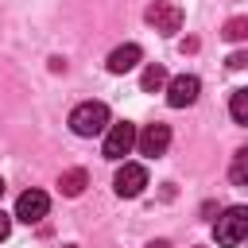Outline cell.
Instances as JSON below:
<instances>
[{
	"label": "cell",
	"instance_id": "1",
	"mask_svg": "<svg viewBox=\"0 0 248 248\" xmlns=\"http://www.w3.org/2000/svg\"><path fill=\"white\" fill-rule=\"evenodd\" d=\"M213 240H217L221 248L244 244V240H248V205H229V209L217 217V225H213Z\"/></svg>",
	"mask_w": 248,
	"mask_h": 248
},
{
	"label": "cell",
	"instance_id": "2",
	"mask_svg": "<svg viewBox=\"0 0 248 248\" xmlns=\"http://www.w3.org/2000/svg\"><path fill=\"white\" fill-rule=\"evenodd\" d=\"M70 128H74V136H101V132H108V105L105 101H81L70 112Z\"/></svg>",
	"mask_w": 248,
	"mask_h": 248
},
{
	"label": "cell",
	"instance_id": "3",
	"mask_svg": "<svg viewBox=\"0 0 248 248\" xmlns=\"http://www.w3.org/2000/svg\"><path fill=\"white\" fill-rule=\"evenodd\" d=\"M136 140H140V132H136V124H128V120H120V124H108V132H105V159H112V163H120L132 147H136Z\"/></svg>",
	"mask_w": 248,
	"mask_h": 248
},
{
	"label": "cell",
	"instance_id": "4",
	"mask_svg": "<svg viewBox=\"0 0 248 248\" xmlns=\"http://www.w3.org/2000/svg\"><path fill=\"white\" fill-rule=\"evenodd\" d=\"M143 16H147V23H151L159 35H174V31L182 27V8H178L174 0H155Z\"/></svg>",
	"mask_w": 248,
	"mask_h": 248
},
{
	"label": "cell",
	"instance_id": "5",
	"mask_svg": "<svg viewBox=\"0 0 248 248\" xmlns=\"http://www.w3.org/2000/svg\"><path fill=\"white\" fill-rule=\"evenodd\" d=\"M198 93H202V81H198L194 74H178V78L167 81V105H170V108H186V105H194Z\"/></svg>",
	"mask_w": 248,
	"mask_h": 248
},
{
	"label": "cell",
	"instance_id": "6",
	"mask_svg": "<svg viewBox=\"0 0 248 248\" xmlns=\"http://www.w3.org/2000/svg\"><path fill=\"white\" fill-rule=\"evenodd\" d=\"M46 209H50V198H46L43 190H23V194L16 198V217L27 221V225H39V221L46 217Z\"/></svg>",
	"mask_w": 248,
	"mask_h": 248
},
{
	"label": "cell",
	"instance_id": "7",
	"mask_svg": "<svg viewBox=\"0 0 248 248\" xmlns=\"http://www.w3.org/2000/svg\"><path fill=\"white\" fill-rule=\"evenodd\" d=\"M136 147H140V155H147V159H159L167 147H170V128L167 124H147L143 132H140V140H136Z\"/></svg>",
	"mask_w": 248,
	"mask_h": 248
},
{
	"label": "cell",
	"instance_id": "8",
	"mask_svg": "<svg viewBox=\"0 0 248 248\" xmlns=\"http://www.w3.org/2000/svg\"><path fill=\"white\" fill-rule=\"evenodd\" d=\"M112 186H116L120 198H136V194H143V186H147V170H143L140 163H124V167L116 170Z\"/></svg>",
	"mask_w": 248,
	"mask_h": 248
},
{
	"label": "cell",
	"instance_id": "9",
	"mask_svg": "<svg viewBox=\"0 0 248 248\" xmlns=\"http://www.w3.org/2000/svg\"><path fill=\"white\" fill-rule=\"evenodd\" d=\"M140 58H143V50L136 46V43H124V46H116L112 54H108V74H128V70H136L140 66Z\"/></svg>",
	"mask_w": 248,
	"mask_h": 248
},
{
	"label": "cell",
	"instance_id": "10",
	"mask_svg": "<svg viewBox=\"0 0 248 248\" xmlns=\"http://www.w3.org/2000/svg\"><path fill=\"white\" fill-rule=\"evenodd\" d=\"M85 182H89V174H85L81 167H70V170L58 174V190H62L66 198H78V194L85 190Z\"/></svg>",
	"mask_w": 248,
	"mask_h": 248
},
{
	"label": "cell",
	"instance_id": "11",
	"mask_svg": "<svg viewBox=\"0 0 248 248\" xmlns=\"http://www.w3.org/2000/svg\"><path fill=\"white\" fill-rule=\"evenodd\" d=\"M140 85H143V93H155V89H163V85H167V70H163L159 62H151V66L143 70Z\"/></svg>",
	"mask_w": 248,
	"mask_h": 248
},
{
	"label": "cell",
	"instance_id": "12",
	"mask_svg": "<svg viewBox=\"0 0 248 248\" xmlns=\"http://www.w3.org/2000/svg\"><path fill=\"white\" fill-rule=\"evenodd\" d=\"M229 178H232L236 186H248V147H240V151L232 155V163H229Z\"/></svg>",
	"mask_w": 248,
	"mask_h": 248
},
{
	"label": "cell",
	"instance_id": "13",
	"mask_svg": "<svg viewBox=\"0 0 248 248\" xmlns=\"http://www.w3.org/2000/svg\"><path fill=\"white\" fill-rule=\"evenodd\" d=\"M229 112H232V120H236V124H244V128H248V85L232 93V101H229Z\"/></svg>",
	"mask_w": 248,
	"mask_h": 248
},
{
	"label": "cell",
	"instance_id": "14",
	"mask_svg": "<svg viewBox=\"0 0 248 248\" xmlns=\"http://www.w3.org/2000/svg\"><path fill=\"white\" fill-rule=\"evenodd\" d=\"M221 35H225L229 43H244V39H248V16H236V19H229Z\"/></svg>",
	"mask_w": 248,
	"mask_h": 248
},
{
	"label": "cell",
	"instance_id": "15",
	"mask_svg": "<svg viewBox=\"0 0 248 248\" xmlns=\"http://www.w3.org/2000/svg\"><path fill=\"white\" fill-rule=\"evenodd\" d=\"M248 66V50H236V54H229V70H244Z\"/></svg>",
	"mask_w": 248,
	"mask_h": 248
},
{
	"label": "cell",
	"instance_id": "16",
	"mask_svg": "<svg viewBox=\"0 0 248 248\" xmlns=\"http://www.w3.org/2000/svg\"><path fill=\"white\" fill-rule=\"evenodd\" d=\"M8 232H12V217L0 213V240H8Z\"/></svg>",
	"mask_w": 248,
	"mask_h": 248
},
{
	"label": "cell",
	"instance_id": "17",
	"mask_svg": "<svg viewBox=\"0 0 248 248\" xmlns=\"http://www.w3.org/2000/svg\"><path fill=\"white\" fill-rule=\"evenodd\" d=\"M147 248H170V244H167V240H151Z\"/></svg>",
	"mask_w": 248,
	"mask_h": 248
},
{
	"label": "cell",
	"instance_id": "18",
	"mask_svg": "<svg viewBox=\"0 0 248 248\" xmlns=\"http://www.w3.org/2000/svg\"><path fill=\"white\" fill-rule=\"evenodd\" d=\"M0 194H4V178H0Z\"/></svg>",
	"mask_w": 248,
	"mask_h": 248
},
{
	"label": "cell",
	"instance_id": "19",
	"mask_svg": "<svg viewBox=\"0 0 248 248\" xmlns=\"http://www.w3.org/2000/svg\"><path fill=\"white\" fill-rule=\"evenodd\" d=\"M66 248H78V244H66Z\"/></svg>",
	"mask_w": 248,
	"mask_h": 248
}]
</instances>
